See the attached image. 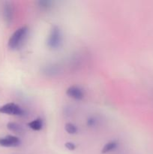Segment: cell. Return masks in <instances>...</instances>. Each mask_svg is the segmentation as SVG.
<instances>
[{
  "label": "cell",
  "mask_w": 153,
  "mask_h": 154,
  "mask_svg": "<svg viewBox=\"0 0 153 154\" xmlns=\"http://www.w3.org/2000/svg\"><path fill=\"white\" fill-rule=\"evenodd\" d=\"M28 32V29L27 26H22L17 29L9 38L8 43V48L12 51L19 49L26 39Z\"/></svg>",
  "instance_id": "6da1fadb"
},
{
  "label": "cell",
  "mask_w": 153,
  "mask_h": 154,
  "mask_svg": "<svg viewBox=\"0 0 153 154\" xmlns=\"http://www.w3.org/2000/svg\"><path fill=\"white\" fill-rule=\"evenodd\" d=\"M63 36L62 30L58 26H53L50 30L46 39V45L48 48L52 51L58 50L62 45Z\"/></svg>",
  "instance_id": "7a4b0ae2"
},
{
  "label": "cell",
  "mask_w": 153,
  "mask_h": 154,
  "mask_svg": "<svg viewBox=\"0 0 153 154\" xmlns=\"http://www.w3.org/2000/svg\"><path fill=\"white\" fill-rule=\"evenodd\" d=\"M0 113L8 114V115L18 116V117L24 115V114H25L23 109L20 106H19L16 104L13 103V102L5 104V105L0 107Z\"/></svg>",
  "instance_id": "3957f363"
},
{
  "label": "cell",
  "mask_w": 153,
  "mask_h": 154,
  "mask_svg": "<svg viewBox=\"0 0 153 154\" xmlns=\"http://www.w3.org/2000/svg\"><path fill=\"white\" fill-rule=\"evenodd\" d=\"M2 14L4 22L9 25L12 23L14 18V8L11 2H3L2 5Z\"/></svg>",
  "instance_id": "277c9868"
},
{
  "label": "cell",
  "mask_w": 153,
  "mask_h": 154,
  "mask_svg": "<svg viewBox=\"0 0 153 154\" xmlns=\"http://www.w3.org/2000/svg\"><path fill=\"white\" fill-rule=\"evenodd\" d=\"M21 141L14 135H7L0 138V146L4 147H16L20 145Z\"/></svg>",
  "instance_id": "5b68a950"
},
{
  "label": "cell",
  "mask_w": 153,
  "mask_h": 154,
  "mask_svg": "<svg viewBox=\"0 0 153 154\" xmlns=\"http://www.w3.org/2000/svg\"><path fill=\"white\" fill-rule=\"evenodd\" d=\"M62 72L61 67L55 63H50L44 66L42 69V73L47 77H55L59 75Z\"/></svg>",
  "instance_id": "8992f818"
},
{
  "label": "cell",
  "mask_w": 153,
  "mask_h": 154,
  "mask_svg": "<svg viewBox=\"0 0 153 154\" xmlns=\"http://www.w3.org/2000/svg\"><path fill=\"white\" fill-rule=\"evenodd\" d=\"M66 94L68 96L75 100H81L84 97L83 90L77 86L69 87L66 90Z\"/></svg>",
  "instance_id": "52a82bcc"
},
{
  "label": "cell",
  "mask_w": 153,
  "mask_h": 154,
  "mask_svg": "<svg viewBox=\"0 0 153 154\" xmlns=\"http://www.w3.org/2000/svg\"><path fill=\"white\" fill-rule=\"evenodd\" d=\"M7 128L9 131L14 132V133L21 134L24 132L23 127L20 123H15V122H10L8 123Z\"/></svg>",
  "instance_id": "ba28073f"
},
{
  "label": "cell",
  "mask_w": 153,
  "mask_h": 154,
  "mask_svg": "<svg viewBox=\"0 0 153 154\" xmlns=\"http://www.w3.org/2000/svg\"><path fill=\"white\" fill-rule=\"evenodd\" d=\"M28 126L34 131H40L43 128L44 122L42 119L37 118L35 120H33L32 121L29 122L28 123Z\"/></svg>",
  "instance_id": "9c48e42d"
},
{
  "label": "cell",
  "mask_w": 153,
  "mask_h": 154,
  "mask_svg": "<svg viewBox=\"0 0 153 154\" xmlns=\"http://www.w3.org/2000/svg\"><path fill=\"white\" fill-rule=\"evenodd\" d=\"M117 147H118V142L116 141H110L104 144L102 148L101 153L104 154L110 153V152L115 150Z\"/></svg>",
  "instance_id": "30bf717a"
},
{
  "label": "cell",
  "mask_w": 153,
  "mask_h": 154,
  "mask_svg": "<svg viewBox=\"0 0 153 154\" xmlns=\"http://www.w3.org/2000/svg\"><path fill=\"white\" fill-rule=\"evenodd\" d=\"M64 129L66 132L70 135H75L77 133L78 129L76 125H74L72 123H67L64 125Z\"/></svg>",
  "instance_id": "8fae6325"
},
{
  "label": "cell",
  "mask_w": 153,
  "mask_h": 154,
  "mask_svg": "<svg viewBox=\"0 0 153 154\" xmlns=\"http://www.w3.org/2000/svg\"><path fill=\"white\" fill-rule=\"evenodd\" d=\"M99 119L96 116H90L86 120V124L88 127L94 128L98 125Z\"/></svg>",
  "instance_id": "7c38bea8"
},
{
  "label": "cell",
  "mask_w": 153,
  "mask_h": 154,
  "mask_svg": "<svg viewBox=\"0 0 153 154\" xmlns=\"http://www.w3.org/2000/svg\"><path fill=\"white\" fill-rule=\"evenodd\" d=\"M38 5L39 7L44 10H48L52 7V2L51 1H47V0H41V1L38 2Z\"/></svg>",
  "instance_id": "4fadbf2b"
},
{
  "label": "cell",
  "mask_w": 153,
  "mask_h": 154,
  "mask_svg": "<svg viewBox=\"0 0 153 154\" xmlns=\"http://www.w3.org/2000/svg\"><path fill=\"white\" fill-rule=\"evenodd\" d=\"M64 146L69 150H74L76 149V145H75V144H74L72 142H66L64 144Z\"/></svg>",
  "instance_id": "5bb4252c"
}]
</instances>
